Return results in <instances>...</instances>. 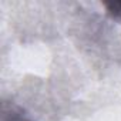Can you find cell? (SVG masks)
Listing matches in <instances>:
<instances>
[{"label": "cell", "mask_w": 121, "mask_h": 121, "mask_svg": "<svg viewBox=\"0 0 121 121\" xmlns=\"http://www.w3.org/2000/svg\"><path fill=\"white\" fill-rule=\"evenodd\" d=\"M105 10H107V14L117 20V22H121V2H111V3H105L104 4Z\"/></svg>", "instance_id": "2"}, {"label": "cell", "mask_w": 121, "mask_h": 121, "mask_svg": "<svg viewBox=\"0 0 121 121\" xmlns=\"http://www.w3.org/2000/svg\"><path fill=\"white\" fill-rule=\"evenodd\" d=\"M2 121H30L20 108L13 104H3L2 108Z\"/></svg>", "instance_id": "1"}]
</instances>
